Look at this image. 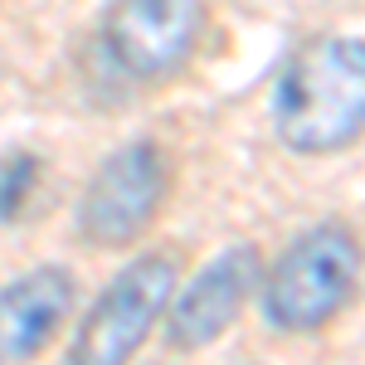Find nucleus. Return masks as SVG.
Instances as JSON below:
<instances>
[{
	"instance_id": "f257e3e1",
	"label": "nucleus",
	"mask_w": 365,
	"mask_h": 365,
	"mask_svg": "<svg viewBox=\"0 0 365 365\" xmlns=\"http://www.w3.org/2000/svg\"><path fill=\"white\" fill-rule=\"evenodd\" d=\"M273 127L282 146L317 156L341 151L365 132V44L317 39L297 49L273 93Z\"/></svg>"
},
{
	"instance_id": "f03ea898",
	"label": "nucleus",
	"mask_w": 365,
	"mask_h": 365,
	"mask_svg": "<svg viewBox=\"0 0 365 365\" xmlns=\"http://www.w3.org/2000/svg\"><path fill=\"white\" fill-rule=\"evenodd\" d=\"M361 278V249L341 225H322L282 249L273 273L263 278V317L278 331H317L331 322Z\"/></svg>"
},
{
	"instance_id": "7ed1b4c3",
	"label": "nucleus",
	"mask_w": 365,
	"mask_h": 365,
	"mask_svg": "<svg viewBox=\"0 0 365 365\" xmlns=\"http://www.w3.org/2000/svg\"><path fill=\"white\" fill-rule=\"evenodd\" d=\"M170 297H175V263L170 258L146 253L137 263H127L83 317L78 336L68 346V365H127Z\"/></svg>"
},
{
	"instance_id": "20e7f679",
	"label": "nucleus",
	"mask_w": 365,
	"mask_h": 365,
	"mask_svg": "<svg viewBox=\"0 0 365 365\" xmlns=\"http://www.w3.org/2000/svg\"><path fill=\"white\" fill-rule=\"evenodd\" d=\"M166 195V161L151 141H132L113 151L103 170L93 175L83 205H78V229L93 244L117 249L127 239H137L151 225L156 205Z\"/></svg>"
},
{
	"instance_id": "39448f33",
	"label": "nucleus",
	"mask_w": 365,
	"mask_h": 365,
	"mask_svg": "<svg viewBox=\"0 0 365 365\" xmlns=\"http://www.w3.org/2000/svg\"><path fill=\"white\" fill-rule=\"evenodd\" d=\"M200 34V0H113L103 20V49L117 68L156 78L190 54Z\"/></svg>"
},
{
	"instance_id": "423d86ee",
	"label": "nucleus",
	"mask_w": 365,
	"mask_h": 365,
	"mask_svg": "<svg viewBox=\"0 0 365 365\" xmlns=\"http://www.w3.org/2000/svg\"><path fill=\"white\" fill-rule=\"evenodd\" d=\"M258 287V249L253 244H234L225 249L195 282L175 297L170 307V341L180 351H200L225 331L229 322L244 312V302Z\"/></svg>"
},
{
	"instance_id": "0eeeda50",
	"label": "nucleus",
	"mask_w": 365,
	"mask_h": 365,
	"mask_svg": "<svg viewBox=\"0 0 365 365\" xmlns=\"http://www.w3.org/2000/svg\"><path fill=\"white\" fill-rule=\"evenodd\" d=\"M68 307H73V282L63 268H39L0 287V365L29 361L63 327Z\"/></svg>"
},
{
	"instance_id": "6e6552de",
	"label": "nucleus",
	"mask_w": 365,
	"mask_h": 365,
	"mask_svg": "<svg viewBox=\"0 0 365 365\" xmlns=\"http://www.w3.org/2000/svg\"><path fill=\"white\" fill-rule=\"evenodd\" d=\"M29 180H34V161L29 156H15L10 166L0 170V220H10L20 210V195L29 190Z\"/></svg>"
}]
</instances>
